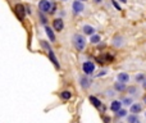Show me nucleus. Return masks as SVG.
Masks as SVG:
<instances>
[{
  "instance_id": "nucleus-1",
  "label": "nucleus",
  "mask_w": 146,
  "mask_h": 123,
  "mask_svg": "<svg viewBox=\"0 0 146 123\" xmlns=\"http://www.w3.org/2000/svg\"><path fill=\"white\" fill-rule=\"evenodd\" d=\"M73 44H74L77 50H83V49H85V45H86L85 37H83L82 35H74L73 36Z\"/></svg>"
},
{
  "instance_id": "nucleus-2",
  "label": "nucleus",
  "mask_w": 146,
  "mask_h": 123,
  "mask_svg": "<svg viewBox=\"0 0 146 123\" xmlns=\"http://www.w3.org/2000/svg\"><path fill=\"white\" fill-rule=\"evenodd\" d=\"M38 9H40L42 13L49 12V10L51 9L50 1H49V0H40V3H38Z\"/></svg>"
},
{
  "instance_id": "nucleus-3",
  "label": "nucleus",
  "mask_w": 146,
  "mask_h": 123,
  "mask_svg": "<svg viewBox=\"0 0 146 123\" xmlns=\"http://www.w3.org/2000/svg\"><path fill=\"white\" fill-rule=\"evenodd\" d=\"M83 68V72L86 73V74H91V73L95 70V65H94L92 62H85L82 65Z\"/></svg>"
},
{
  "instance_id": "nucleus-4",
  "label": "nucleus",
  "mask_w": 146,
  "mask_h": 123,
  "mask_svg": "<svg viewBox=\"0 0 146 123\" xmlns=\"http://www.w3.org/2000/svg\"><path fill=\"white\" fill-rule=\"evenodd\" d=\"M14 10H15V13H17L18 18H19V19H23V17H25V13H26L25 7H23L22 4H17V5H15V8H14Z\"/></svg>"
},
{
  "instance_id": "nucleus-5",
  "label": "nucleus",
  "mask_w": 146,
  "mask_h": 123,
  "mask_svg": "<svg viewBox=\"0 0 146 123\" xmlns=\"http://www.w3.org/2000/svg\"><path fill=\"white\" fill-rule=\"evenodd\" d=\"M73 10H74V13H81L83 9H85V7H83V3L80 1V0H76V1H73Z\"/></svg>"
},
{
  "instance_id": "nucleus-6",
  "label": "nucleus",
  "mask_w": 146,
  "mask_h": 123,
  "mask_svg": "<svg viewBox=\"0 0 146 123\" xmlns=\"http://www.w3.org/2000/svg\"><path fill=\"white\" fill-rule=\"evenodd\" d=\"M53 27H54V30H55V31H58V32H60V31L63 30V27H64V23H63V21H62L60 18H56V19L54 21V23H53Z\"/></svg>"
},
{
  "instance_id": "nucleus-7",
  "label": "nucleus",
  "mask_w": 146,
  "mask_h": 123,
  "mask_svg": "<svg viewBox=\"0 0 146 123\" xmlns=\"http://www.w3.org/2000/svg\"><path fill=\"white\" fill-rule=\"evenodd\" d=\"M117 78H118V82H122V83H127L129 81V76L127 74V73H124V72L119 73Z\"/></svg>"
},
{
  "instance_id": "nucleus-8",
  "label": "nucleus",
  "mask_w": 146,
  "mask_h": 123,
  "mask_svg": "<svg viewBox=\"0 0 146 123\" xmlns=\"http://www.w3.org/2000/svg\"><path fill=\"white\" fill-rule=\"evenodd\" d=\"M48 53H49V58H50V61L53 62V64L55 65L56 68H59V63H58V59H56V57H55V54H54V51L51 50H48Z\"/></svg>"
},
{
  "instance_id": "nucleus-9",
  "label": "nucleus",
  "mask_w": 146,
  "mask_h": 123,
  "mask_svg": "<svg viewBox=\"0 0 146 123\" xmlns=\"http://www.w3.org/2000/svg\"><path fill=\"white\" fill-rule=\"evenodd\" d=\"M121 108H122V103H121V101H118V100L111 101V104H110V109H111L113 112H118Z\"/></svg>"
},
{
  "instance_id": "nucleus-10",
  "label": "nucleus",
  "mask_w": 146,
  "mask_h": 123,
  "mask_svg": "<svg viewBox=\"0 0 146 123\" xmlns=\"http://www.w3.org/2000/svg\"><path fill=\"white\" fill-rule=\"evenodd\" d=\"M45 31H46V35H48V37L50 39V41H55V35H54V31L51 30L50 27H48V26L45 27Z\"/></svg>"
},
{
  "instance_id": "nucleus-11",
  "label": "nucleus",
  "mask_w": 146,
  "mask_h": 123,
  "mask_svg": "<svg viewBox=\"0 0 146 123\" xmlns=\"http://www.w3.org/2000/svg\"><path fill=\"white\" fill-rule=\"evenodd\" d=\"M141 110H142V106L140 105V104H133V105H131V113L132 114H137Z\"/></svg>"
},
{
  "instance_id": "nucleus-12",
  "label": "nucleus",
  "mask_w": 146,
  "mask_h": 123,
  "mask_svg": "<svg viewBox=\"0 0 146 123\" xmlns=\"http://www.w3.org/2000/svg\"><path fill=\"white\" fill-rule=\"evenodd\" d=\"M127 122L128 123H140V119L136 114H131V116L127 117Z\"/></svg>"
},
{
  "instance_id": "nucleus-13",
  "label": "nucleus",
  "mask_w": 146,
  "mask_h": 123,
  "mask_svg": "<svg viewBox=\"0 0 146 123\" xmlns=\"http://www.w3.org/2000/svg\"><path fill=\"white\" fill-rule=\"evenodd\" d=\"M94 31H95V28L91 27V26H83V32L86 33V35H94Z\"/></svg>"
},
{
  "instance_id": "nucleus-14",
  "label": "nucleus",
  "mask_w": 146,
  "mask_h": 123,
  "mask_svg": "<svg viewBox=\"0 0 146 123\" xmlns=\"http://www.w3.org/2000/svg\"><path fill=\"white\" fill-rule=\"evenodd\" d=\"M114 88H115L117 91H124V90H126V83L117 82L115 85H114Z\"/></svg>"
},
{
  "instance_id": "nucleus-15",
  "label": "nucleus",
  "mask_w": 146,
  "mask_h": 123,
  "mask_svg": "<svg viewBox=\"0 0 146 123\" xmlns=\"http://www.w3.org/2000/svg\"><path fill=\"white\" fill-rule=\"evenodd\" d=\"M71 96H72V94L69 92V91H62L60 92V98L63 99V100H69V99H71Z\"/></svg>"
},
{
  "instance_id": "nucleus-16",
  "label": "nucleus",
  "mask_w": 146,
  "mask_h": 123,
  "mask_svg": "<svg viewBox=\"0 0 146 123\" xmlns=\"http://www.w3.org/2000/svg\"><path fill=\"white\" fill-rule=\"evenodd\" d=\"M81 86H82L83 88H87L88 86H90V80H87L86 77H82L81 78Z\"/></svg>"
},
{
  "instance_id": "nucleus-17",
  "label": "nucleus",
  "mask_w": 146,
  "mask_h": 123,
  "mask_svg": "<svg viewBox=\"0 0 146 123\" xmlns=\"http://www.w3.org/2000/svg\"><path fill=\"white\" fill-rule=\"evenodd\" d=\"M115 114H117V117H119V118H122V117H126L127 116V110L126 109H119L118 112H115Z\"/></svg>"
},
{
  "instance_id": "nucleus-18",
  "label": "nucleus",
  "mask_w": 146,
  "mask_h": 123,
  "mask_svg": "<svg viewBox=\"0 0 146 123\" xmlns=\"http://www.w3.org/2000/svg\"><path fill=\"white\" fill-rule=\"evenodd\" d=\"M90 101H91V103H92L95 106H98V108H100V106H101L100 100H98V99H96V98H94V96H91V98H90Z\"/></svg>"
},
{
  "instance_id": "nucleus-19",
  "label": "nucleus",
  "mask_w": 146,
  "mask_h": 123,
  "mask_svg": "<svg viewBox=\"0 0 146 123\" xmlns=\"http://www.w3.org/2000/svg\"><path fill=\"white\" fill-rule=\"evenodd\" d=\"M90 41L92 44H98L99 41H100V36H99V35H92V36H91V40Z\"/></svg>"
},
{
  "instance_id": "nucleus-20",
  "label": "nucleus",
  "mask_w": 146,
  "mask_h": 123,
  "mask_svg": "<svg viewBox=\"0 0 146 123\" xmlns=\"http://www.w3.org/2000/svg\"><path fill=\"white\" fill-rule=\"evenodd\" d=\"M122 104H124V105H131V104H132V99H124Z\"/></svg>"
},
{
  "instance_id": "nucleus-21",
  "label": "nucleus",
  "mask_w": 146,
  "mask_h": 123,
  "mask_svg": "<svg viewBox=\"0 0 146 123\" xmlns=\"http://www.w3.org/2000/svg\"><path fill=\"white\" fill-rule=\"evenodd\" d=\"M144 74H137L136 76V81H137V82H140V81H144Z\"/></svg>"
},
{
  "instance_id": "nucleus-22",
  "label": "nucleus",
  "mask_w": 146,
  "mask_h": 123,
  "mask_svg": "<svg viewBox=\"0 0 146 123\" xmlns=\"http://www.w3.org/2000/svg\"><path fill=\"white\" fill-rule=\"evenodd\" d=\"M135 91H136V87H135V86H131V87H128V92L129 94H135Z\"/></svg>"
},
{
  "instance_id": "nucleus-23",
  "label": "nucleus",
  "mask_w": 146,
  "mask_h": 123,
  "mask_svg": "<svg viewBox=\"0 0 146 123\" xmlns=\"http://www.w3.org/2000/svg\"><path fill=\"white\" fill-rule=\"evenodd\" d=\"M113 4H114V7H115L117 9H118V10H121V7H119V5H118V3H117L115 0H113Z\"/></svg>"
},
{
  "instance_id": "nucleus-24",
  "label": "nucleus",
  "mask_w": 146,
  "mask_h": 123,
  "mask_svg": "<svg viewBox=\"0 0 146 123\" xmlns=\"http://www.w3.org/2000/svg\"><path fill=\"white\" fill-rule=\"evenodd\" d=\"M94 1H95V3H98V4H100V3L103 1V0H94Z\"/></svg>"
},
{
  "instance_id": "nucleus-25",
  "label": "nucleus",
  "mask_w": 146,
  "mask_h": 123,
  "mask_svg": "<svg viewBox=\"0 0 146 123\" xmlns=\"http://www.w3.org/2000/svg\"><path fill=\"white\" fill-rule=\"evenodd\" d=\"M144 88H146V80L144 81Z\"/></svg>"
},
{
  "instance_id": "nucleus-26",
  "label": "nucleus",
  "mask_w": 146,
  "mask_h": 123,
  "mask_svg": "<svg viewBox=\"0 0 146 123\" xmlns=\"http://www.w3.org/2000/svg\"><path fill=\"white\" fill-rule=\"evenodd\" d=\"M144 103L146 104V96H144Z\"/></svg>"
},
{
  "instance_id": "nucleus-27",
  "label": "nucleus",
  "mask_w": 146,
  "mask_h": 123,
  "mask_svg": "<svg viewBox=\"0 0 146 123\" xmlns=\"http://www.w3.org/2000/svg\"><path fill=\"white\" fill-rule=\"evenodd\" d=\"M121 1H123V3H126V1H127V0H121Z\"/></svg>"
},
{
  "instance_id": "nucleus-28",
  "label": "nucleus",
  "mask_w": 146,
  "mask_h": 123,
  "mask_svg": "<svg viewBox=\"0 0 146 123\" xmlns=\"http://www.w3.org/2000/svg\"><path fill=\"white\" fill-rule=\"evenodd\" d=\"M80 1H86V0H80Z\"/></svg>"
},
{
  "instance_id": "nucleus-29",
  "label": "nucleus",
  "mask_w": 146,
  "mask_h": 123,
  "mask_svg": "<svg viewBox=\"0 0 146 123\" xmlns=\"http://www.w3.org/2000/svg\"><path fill=\"white\" fill-rule=\"evenodd\" d=\"M63 1H67V0H63Z\"/></svg>"
},
{
  "instance_id": "nucleus-30",
  "label": "nucleus",
  "mask_w": 146,
  "mask_h": 123,
  "mask_svg": "<svg viewBox=\"0 0 146 123\" xmlns=\"http://www.w3.org/2000/svg\"><path fill=\"white\" fill-rule=\"evenodd\" d=\"M145 116H146V113H145Z\"/></svg>"
}]
</instances>
